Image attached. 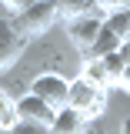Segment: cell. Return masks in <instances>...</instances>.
Segmentation results:
<instances>
[{
  "mask_svg": "<svg viewBox=\"0 0 130 134\" xmlns=\"http://www.w3.org/2000/svg\"><path fill=\"white\" fill-rule=\"evenodd\" d=\"M120 134H130V117H123V124H120Z\"/></svg>",
  "mask_w": 130,
  "mask_h": 134,
  "instance_id": "obj_18",
  "label": "cell"
},
{
  "mask_svg": "<svg viewBox=\"0 0 130 134\" xmlns=\"http://www.w3.org/2000/svg\"><path fill=\"white\" fill-rule=\"evenodd\" d=\"M0 3H3V14L7 17H17V14H23L33 0H0Z\"/></svg>",
  "mask_w": 130,
  "mask_h": 134,
  "instance_id": "obj_14",
  "label": "cell"
},
{
  "mask_svg": "<svg viewBox=\"0 0 130 134\" xmlns=\"http://www.w3.org/2000/svg\"><path fill=\"white\" fill-rule=\"evenodd\" d=\"M117 54H120V60H123V64H130V37H123V40H120Z\"/></svg>",
  "mask_w": 130,
  "mask_h": 134,
  "instance_id": "obj_16",
  "label": "cell"
},
{
  "mask_svg": "<svg viewBox=\"0 0 130 134\" xmlns=\"http://www.w3.org/2000/svg\"><path fill=\"white\" fill-rule=\"evenodd\" d=\"M117 47H120V37H117V34H110L107 27H100L97 40L90 44V50H87L83 57H107V54H117Z\"/></svg>",
  "mask_w": 130,
  "mask_h": 134,
  "instance_id": "obj_9",
  "label": "cell"
},
{
  "mask_svg": "<svg viewBox=\"0 0 130 134\" xmlns=\"http://www.w3.org/2000/svg\"><path fill=\"white\" fill-rule=\"evenodd\" d=\"M67 107H73V111H80L90 124L100 121V117L107 114V107H110V91H103L97 84L83 81L80 74L77 77H70V91H67Z\"/></svg>",
  "mask_w": 130,
  "mask_h": 134,
  "instance_id": "obj_1",
  "label": "cell"
},
{
  "mask_svg": "<svg viewBox=\"0 0 130 134\" xmlns=\"http://www.w3.org/2000/svg\"><path fill=\"white\" fill-rule=\"evenodd\" d=\"M0 134H3V131H0Z\"/></svg>",
  "mask_w": 130,
  "mask_h": 134,
  "instance_id": "obj_19",
  "label": "cell"
},
{
  "mask_svg": "<svg viewBox=\"0 0 130 134\" xmlns=\"http://www.w3.org/2000/svg\"><path fill=\"white\" fill-rule=\"evenodd\" d=\"M117 91H123V94H130V64L123 67V74H120V84H117Z\"/></svg>",
  "mask_w": 130,
  "mask_h": 134,
  "instance_id": "obj_17",
  "label": "cell"
},
{
  "mask_svg": "<svg viewBox=\"0 0 130 134\" xmlns=\"http://www.w3.org/2000/svg\"><path fill=\"white\" fill-rule=\"evenodd\" d=\"M14 24H17V30L23 34L27 40H40V37H47L60 24V10H57L53 0H33L23 14L14 17Z\"/></svg>",
  "mask_w": 130,
  "mask_h": 134,
  "instance_id": "obj_2",
  "label": "cell"
},
{
  "mask_svg": "<svg viewBox=\"0 0 130 134\" xmlns=\"http://www.w3.org/2000/svg\"><path fill=\"white\" fill-rule=\"evenodd\" d=\"M100 64H103V81H107V91H117V84H120V74H123V60H120V54H107V57H100Z\"/></svg>",
  "mask_w": 130,
  "mask_h": 134,
  "instance_id": "obj_10",
  "label": "cell"
},
{
  "mask_svg": "<svg viewBox=\"0 0 130 134\" xmlns=\"http://www.w3.org/2000/svg\"><path fill=\"white\" fill-rule=\"evenodd\" d=\"M87 131H90V121L73 107H60L47 127V134H87Z\"/></svg>",
  "mask_w": 130,
  "mask_h": 134,
  "instance_id": "obj_7",
  "label": "cell"
},
{
  "mask_svg": "<svg viewBox=\"0 0 130 134\" xmlns=\"http://www.w3.org/2000/svg\"><path fill=\"white\" fill-rule=\"evenodd\" d=\"M53 3L60 10V24L73 20V17H83V14H97V0H53Z\"/></svg>",
  "mask_w": 130,
  "mask_h": 134,
  "instance_id": "obj_8",
  "label": "cell"
},
{
  "mask_svg": "<svg viewBox=\"0 0 130 134\" xmlns=\"http://www.w3.org/2000/svg\"><path fill=\"white\" fill-rule=\"evenodd\" d=\"M30 91L33 97H40L44 104H47L50 111H60V107H67V91H70V77H67L64 70H40V74H33L30 81Z\"/></svg>",
  "mask_w": 130,
  "mask_h": 134,
  "instance_id": "obj_3",
  "label": "cell"
},
{
  "mask_svg": "<svg viewBox=\"0 0 130 134\" xmlns=\"http://www.w3.org/2000/svg\"><path fill=\"white\" fill-rule=\"evenodd\" d=\"M114 10H130V0H97V14H114Z\"/></svg>",
  "mask_w": 130,
  "mask_h": 134,
  "instance_id": "obj_13",
  "label": "cell"
},
{
  "mask_svg": "<svg viewBox=\"0 0 130 134\" xmlns=\"http://www.w3.org/2000/svg\"><path fill=\"white\" fill-rule=\"evenodd\" d=\"M17 121H20V117H17L14 97H10V91H7V87H0V131L7 134V131L17 124Z\"/></svg>",
  "mask_w": 130,
  "mask_h": 134,
  "instance_id": "obj_11",
  "label": "cell"
},
{
  "mask_svg": "<svg viewBox=\"0 0 130 134\" xmlns=\"http://www.w3.org/2000/svg\"><path fill=\"white\" fill-rule=\"evenodd\" d=\"M67 24V40L70 47H77L80 54L90 50V44L97 40L100 27H103V17L100 14H83V17H73V20H64Z\"/></svg>",
  "mask_w": 130,
  "mask_h": 134,
  "instance_id": "obj_5",
  "label": "cell"
},
{
  "mask_svg": "<svg viewBox=\"0 0 130 134\" xmlns=\"http://www.w3.org/2000/svg\"><path fill=\"white\" fill-rule=\"evenodd\" d=\"M14 107H17V117L27 121V124H40V127H50V121L57 111H50L40 97H33L30 91H23L20 97H14Z\"/></svg>",
  "mask_w": 130,
  "mask_h": 134,
  "instance_id": "obj_6",
  "label": "cell"
},
{
  "mask_svg": "<svg viewBox=\"0 0 130 134\" xmlns=\"http://www.w3.org/2000/svg\"><path fill=\"white\" fill-rule=\"evenodd\" d=\"M7 134H47V127H40V124H27V121H17Z\"/></svg>",
  "mask_w": 130,
  "mask_h": 134,
  "instance_id": "obj_15",
  "label": "cell"
},
{
  "mask_svg": "<svg viewBox=\"0 0 130 134\" xmlns=\"http://www.w3.org/2000/svg\"><path fill=\"white\" fill-rule=\"evenodd\" d=\"M27 47H30V40L17 30L14 17H0V74H7L10 67L20 64Z\"/></svg>",
  "mask_w": 130,
  "mask_h": 134,
  "instance_id": "obj_4",
  "label": "cell"
},
{
  "mask_svg": "<svg viewBox=\"0 0 130 134\" xmlns=\"http://www.w3.org/2000/svg\"><path fill=\"white\" fill-rule=\"evenodd\" d=\"M103 27L110 34H117L120 40L130 37V10H114V14H103Z\"/></svg>",
  "mask_w": 130,
  "mask_h": 134,
  "instance_id": "obj_12",
  "label": "cell"
}]
</instances>
